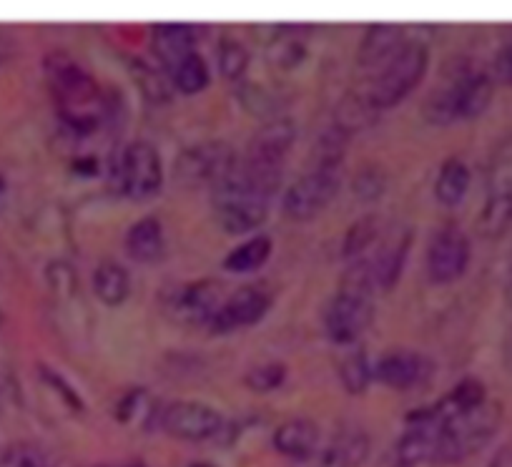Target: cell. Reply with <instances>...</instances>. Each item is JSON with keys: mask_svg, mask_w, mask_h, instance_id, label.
Returning <instances> with one entry per match:
<instances>
[{"mask_svg": "<svg viewBox=\"0 0 512 467\" xmlns=\"http://www.w3.org/2000/svg\"><path fill=\"white\" fill-rule=\"evenodd\" d=\"M43 71L63 126L73 134H93L106 121V96L96 78L66 51L48 53Z\"/></svg>", "mask_w": 512, "mask_h": 467, "instance_id": "1", "label": "cell"}, {"mask_svg": "<svg viewBox=\"0 0 512 467\" xmlns=\"http://www.w3.org/2000/svg\"><path fill=\"white\" fill-rule=\"evenodd\" d=\"M495 96V78L485 71L460 68L445 86L435 88L422 103V113L432 126H450L455 121L477 119L490 108Z\"/></svg>", "mask_w": 512, "mask_h": 467, "instance_id": "2", "label": "cell"}, {"mask_svg": "<svg viewBox=\"0 0 512 467\" xmlns=\"http://www.w3.org/2000/svg\"><path fill=\"white\" fill-rule=\"evenodd\" d=\"M502 422V405L487 397L482 405L447 422L437 435L435 462H460L480 452L495 437Z\"/></svg>", "mask_w": 512, "mask_h": 467, "instance_id": "3", "label": "cell"}, {"mask_svg": "<svg viewBox=\"0 0 512 467\" xmlns=\"http://www.w3.org/2000/svg\"><path fill=\"white\" fill-rule=\"evenodd\" d=\"M427 66H430V48L422 41H415V38L405 41L400 46V51L384 63L382 71L372 81V86L367 91L369 101L379 111L397 106V103L405 101L420 86L427 73Z\"/></svg>", "mask_w": 512, "mask_h": 467, "instance_id": "4", "label": "cell"}, {"mask_svg": "<svg viewBox=\"0 0 512 467\" xmlns=\"http://www.w3.org/2000/svg\"><path fill=\"white\" fill-rule=\"evenodd\" d=\"M236 164V161H234ZM269 204L272 201L251 191L239 176L234 174V166L211 186V206H214L216 224L226 234H249L267 221Z\"/></svg>", "mask_w": 512, "mask_h": 467, "instance_id": "5", "label": "cell"}, {"mask_svg": "<svg viewBox=\"0 0 512 467\" xmlns=\"http://www.w3.org/2000/svg\"><path fill=\"white\" fill-rule=\"evenodd\" d=\"M342 186V166L312 164L282 196V214L292 221H312L322 214Z\"/></svg>", "mask_w": 512, "mask_h": 467, "instance_id": "6", "label": "cell"}, {"mask_svg": "<svg viewBox=\"0 0 512 467\" xmlns=\"http://www.w3.org/2000/svg\"><path fill=\"white\" fill-rule=\"evenodd\" d=\"M236 156L239 154L221 139H209L186 146V149L176 156L174 169H171L174 184L186 191L214 186L216 181L234 166Z\"/></svg>", "mask_w": 512, "mask_h": 467, "instance_id": "7", "label": "cell"}, {"mask_svg": "<svg viewBox=\"0 0 512 467\" xmlns=\"http://www.w3.org/2000/svg\"><path fill=\"white\" fill-rule=\"evenodd\" d=\"M113 176L121 194L128 199H149L159 194L164 184V164L159 149L151 141L136 139L118 154L113 164Z\"/></svg>", "mask_w": 512, "mask_h": 467, "instance_id": "8", "label": "cell"}, {"mask_svg": "<svg viewBox=\"0 0 512 467\" xmlns=\"http://www.w3.org/2000/svg\"><path fill=\"white\" fill-rule=\"evenodd\" d=\"M161 427L176 440L204 442L224 432L226 420L216 407L199 400H174L161 410Z\"/></svg>", "mask_w": 512, "mask_h": 467, "instance_id": "9", "label": "cell"}, {"mask_svg": "<svg viewBox=\"0 0 512 467\" xmlns=\"http://www.w3.org/2000/svg\"><path fill=\"white\" fill-rule=\"evenodd\" d=\"M274 304V294L267 284H246L239 287L234 294L224 297L221 307L216 309L214 317L209 319L206 327L214 334L234 332V329L251 327L262 322Z\"/></svg>", "mask_w": 512, "mask_h": 467, "instance_id": "10", "label": "cell"}, {"mask_svg": "<svg viewBox=\"0 0 512 467\" xmlns=\"http://www.w3.org/2000/svg\"><path fill=\"white\" fill-rule=\"evenodd\" d=\"M470 239L455 224H445L432 234L427 244V274L435 284H450L465 274L470 264Z\"/></svg>", "mask_w": 512, "mask_h": 467, "instance_id": "11", "label": "cell"}, {"mask_svg": "<svg viewBox=\"0 0 512 467\" xmlns=\"http://www.w3.org/2000/svg\"><path fill=\"white\" fill-rule=\"evenodd\" d=\"M374 304L372 297L349 294L337 289L324 309V329L334 344H354L372 324Z\"/></svg>", "mask_w": 512, "mask_h": 467, "instance_id": "12", "label": "cell"}, {"mask_svg": "<svg viewBox=\"0 0 512 467\" xmlns=\"http://www.w3.org/2000/svg\"><path fill=\"white\" fill-rule=\"evenodd\" d=\"M435 372V362L422 352L412 349H395L379 357L377 365L372 367V377L392 390H412V387L425 385Z\"/></svg>", "mask_w": 512, "mask_h": 467, "instance_id": "13", "label": "cell"}, {"mask_svg": "<svg viewBox=\"0 0 512 467\" xmlns=\"http://www.w3.org/2000/svg\"><path fill=\"white\" fill-rule=\"evenodd\" d=\"M224 284L219 279H199L176 289L169 297V312L184 324H209L221 307Z\"/></svg>", "mask_w": 512, "mask_h": 467, "instance_id": "14", "label": "cell"}, {"mask_svg": "<svg viewBox=\"0 0 512 467\" xmlns=\"http://www.w3.org/2000/svg\"><path fill=\"white\" fill-rule=\"evenodd\" d=\"M294 141H297V124L287 116H274L254 131L241 156L251 161H262V164L284 166V159H287Z\"/></svg>", "mask_w": 512, "mask_h": 467, "instance_id": "15", "label": "cell"}, {"mask_svg": "<svg viewBox=\"0 0 512 467\" xmlns=\"http://www.w3.org/2000/svg\"><path fill=\"white\" fill-rule=\"evenodd\" d=\"M412 247V229L410 226H402V229L392 231L390 237L384 239L382 247L377 249L369 264H372L374 284H377L379 292H390L402 277V269H405L407 257H410Z\"/></svg>", "mask_w": 512, "mask_h": 467, "instance_id": "16", "label": "cell"}, {"mask_svg": "<svg viewBox=\"0 0 512 467\" xmlns=\"http://www.w3.org/2000/svg\"><path fill=\"white\" fill-rule=\"evenodd\" d=\"M151 51L164 71H174L196 51V28L189 23H156L151 28Z\"/></svg>", "mask_w": 512, "mask_h": 467, "instance_id": "17", "label": "cell"}, {"mask_svg": "<svg viewBox=\"0 0 512 467\" xmlns=\"http://www.w3.org/2000/svg\"><path fill=\"white\" fill-rule=\"evenodd\" d=\"M126 252L128 257L136 259L141 264H154L164 257L166 252V237H164V224L159 216H141L139 221L128 226L126 231Z\"/></svg>", "mask_w": 512, "mask_h": 467, "instance_id": "18", "label": "cell"}, {"mask_svg": "<svg viewBox=\"0 0 512 467\" xmlns=\"http://www.w3.org/2000/svg\"><path fill=\"white\" fill-rule=\"evenodd\" d=\"M319 435L322 432H319V425L314 420H309V417H289V420H284L274 430L272 442L277 447V452L302 462L317 452Z\"/></svg>", "mask_w": 512, "mask_h": 467, "instance_id": "19", "label": "cell"}, {"mask_svg": "<svg viewBox=\"0 0 512 467\" xmlns=\"http://www.w3.org/2000/svg\"><path fill=\"white\" fill-rule=\"evenodd\" d=\"M405 43V33L395 23H372L364 31L357 48V63L362 68H374L379 63H387L400 46Z\"/></svg>", "mask_w": 512, "mask_h": 467, "instance_id": "20", "label": "cell"}, {"mask_svg": "<svg viewBox=\"0 0 512 467\" xmlns=\"http://www.w3.org/2000/svg\"><path fill=\"white\" fill-rule=\"evenodd\" d=\"M379 108L369 101L367 91H349L339 98L337 108H334V124L342 134L352 136L359 131L369 129L379 121Z\"/></svg>", "mask_w": 512, "mask_h": 467, "instance_id": "21", "label": "cell"}, {"mask_svg": "<svg viewBox=\"0 0 512 467\" xmlns=\"http://www.w3.org/2000/svg\"><path fill=\"white\" fill-rule=\"evenodd\" d=\"M93 292L106 307H118L131 294V274L116 259H101L93 269Z\"/></svg>", "mask_w": 512, "mask_h": 467, "instance_id": "22", "label": "cell"}, {"mask_svg": "<svg viewBox=\"0 0 512 467\" xmlns=\"http://www.w3.org/2000/svg\"><path fill=\"white\" fill-rule=\"evenodd\" d=\"M307 26H282L267 46V61L279 71H292L307 58Z\"/></svg>", "mask_w": 512, "mask_h": 467, "instance_id": "23", "label": "cell"}, {"mask_svg": "<svg viewBox=\"0 0 512 467\" xmlns=\"http://www.w3.org/2000/svg\"><path fill=\"white\" fill-rule=\"evenodd\" d=\"M470 179V166L460 156H450V159L442 161L440 171H437L435 199L442 206H457L470 189Z\"/></svg>", "mask_w": 512, "mask_h": 467, "instance_id": "24", "label": "cell"}, {"mask_svg": "<svg viewBox=\"0 0 512 467\" xmlns=\"http://www.w3.org/2000/svg\"><path fill=\"white\" fill-rule=\"evenodd\" d=\"M272 247V237H267V234H254V237H249L246 242H241L239 247H234L226 254L224 269L236 274L256 272V269H262L267 264V259L272 257Z\"/></svg>", "mask_w": 512, "mask_h": 467, "instance_id": "25", "label": "cell"}, {"mask_svg": "<svg viewBox=\"0 0 512 467\" xmlns=\"http://www.w3.org/2000/svg\"><path fill=\"white\" fill-rule=\"evenodd\" d=\"M512 226V191H495L477 216V231L487 239H500Z\"/></svg>", "mask_w": 512, "mask_h": 467, "instance_id": "26", "label": "cell"}, {"mask_svg": "<svg viewBox=\"0 0 512 467\" xmlns=\"http://www.w3.org/2000/svg\"><path fill=\"white\" fill-rule=\"evenodd\" d=\"M337 375H339V382H342V387L349 392V395H364L369 382L374 380L367 352H364L362 347L344 352L337 362Z\"/></svg>", "mask_w": 512, "mask_h": 467, "instance_id": "27", "label": "cell"}, {"mask_svg": "<svg viewBox=\"0 0 512 467\" xmlns=\"http://www.w3.org/2000/svg\"><path fill=\"white\" fill-rule=\"evenodd\" d=\"M169 76H171V86H174L179 93H184V96L201 93L211 81L209 66H206L204 56L196 51L191 53V56H186L184 61L169 73Z\"/></svg>", "mask_w": 512, "mask_h": 467, "instance_id": "28", "label": "cell"}, {"mask_svg": "<svg viewBox=\"0 0 512 467\" xmlns=\"http://www.w3.org/2000/svg\"><path fill=\"white\" fill-rule=\"evenodd\" d=\"M379 234V219L374 214L359 216L357 221L347 226L342 239V257L359 259L374 244Z\"/></svg>", "mask_w": 512, "mask_h": 467, "instance_id": "29", "label": "cell"}, {"mask_svg": "<svg viewBox=\"0 0 512 467\" xmlns=\"http://www.w3.org/2000/svg\"><path fill=\"white\" fill-rule=\"evenodd\" d=\"M216 61H219L221 78H226V81L231 83H241L246 71H249L251 56L241 41H236V38H221L219 58H216Z\"/></svg>", "mask_w": 512, "mask_h": 467, "instance_id": "30", "label": "cell"}, {"mask_svg": "<svg viewBox=\"0 0 512 467\" xmlns=\"http://www.w3.org/2000/svg\"><path fill=\"white\" fill-rule=\"evenodd\" d=\"M131 71H134V81H136V86L141 88V93H144L146 101H151V103L169 101L171 81L159 71V68H154L151 63L136 58V61L131 63Z\"/></svg>", "mask_w": 512, "mask_h": 467, "instance_id": "31", "label": "cell"}, {"mask_svg": "<svg viewBox=\"0 0 512 467\" xmlns=\"http://www.w3.org/2000/svg\"><path fill=\"white\" fill-rule=\"evenodd\" d=\"M236 98H239L244 111L251 113V116H262V119L267 121L277 116V98H274L267 88L259 86V83L241 81L239 86H236Z\"/></svg>", "mask_w": 512, "mask_h": 467, "instance_id": "32", "label": "cell"}, {"mask_svg": "<svg viewBox=\"0 0 512 467\" xmlns=\"http://www.w3.org/2000/svg\"><path fill=\"white\" fill-rule=\"evenodd\" d=\"M352 191L359 201H377L382 199L387 191V174L382 166L377 164H364L362 169L354 174Z\"/></svg>", "mask_w": 512, "mask_h": 467, "instance_id": "33", "label": "cell"}, {"mask_svg": "<svg viewBox=\"0 0 512 467\" xmlns=\"http://www.w3.org/2000/svg\"><path fill=\"white\" fill-rule=\"evenodd\" d=\"M0 467H51V460L33 442H13L0 452Z\"/></svg>", "mask_w": 512, "mask_h": 467, "instance_id": "34", "label": "cell"}, {"mask_svg": "<svg viewBox=\"0 0 512 467\" xmlns=\"http://www.w3.org/2000/svg\"><path fill=\"white\" fill-rule=\"evenodd\" d=\"M284 380H287L284 362H264V365L251 367L244 375V385L254 392H272L282 387Z\"/></svg>", "mask_w": 512, "mask_h": 467, "instance_id": "35", "label": "cell"}, {"mask_svg": "<svg viewBox=\"0 0 512 467\" xmlns=\"http://www.w3.org/2000/svg\"><path fill=\"white\" fill-rule=\"evenodd\" d=\"M342 450V455L347 457L349 467H359L364 460H367V452H369V437L364 435L362 430H347L332 442Z\"/></svg>", "mask_w": 512, "mask_h": 467, "instance_id": "36", "label": "cell"}, {"mask_svg": "<svg viewBox=\"0 0 512 467\" xmlns=\"http://www.w3.org/2000/svg\"><path fill=\"white\" fill-rule=\"evenodd\" d=\"M38 370H41L43 382H46V385L51 387V390H56V395H61V400L66 402V405L71 407V410H76V412L86 410V405H83V397L78 395L76 387H73L71 382H68L66 377L61 375V372H56V370H53V367H46V365H41V367H38Z\"/></svg>", "mask_w": 512, "mask_h": 467, "instance_id": "37", "label": "cell"}, {"mask_svg": "<svg viewBox=\"0 0 512 467\" xmlns=\"http://www.w3.org/2000/svg\"><path fill=\"white\" fill-rule=\"evenodd\" d=\"M48 282H51L53 292L63 294V297H71L73 292H76V272H73V267L68 262H51L48 264Z\"/></svg>", "mask_w": 512, "mask_h": 467, "instance_id": "38", "label": "cell"}, {"mask_svg": "<svg viewBox=\"0 0 512 467\" xmlns=\"http://www.w3.org/2000/svg\"><path fill=\"white\" fill-rule=\"evenodd\" d=\"M146 400V390L144 387H139V390H128L126 395H121V400L116 402V420L118 422H131L136 417V412L141 410V405H144Z\"/></svg>", "mask_w": 512, "mask_h": 467, "instance_id": "39", "label": "cell"}, {"mask_svg": "<svg viewBox=\"0 0 512 467\" xmlns=\"http://www.w3.org/2000/svg\"><path fill=\"white\" fill-rule=\"evenodd\" d=\"M299 467H349V462L337 445H329L324 450H317L314 455H309L307 460H302Z\"/></svg>", "mask_w": 512, "mask_h": 467, "instance_id": "40", "label": "cell"}, {"mask_svg": "<svg viewBox=\"0 0 512 467\" xmlns=\"http://www.w3.org/2000/svg\"><path fill=\"white\" fill-rule=\"evenodd\" d=\"M492 71H495L497 81L502 83H510L512 86V41L507 43L505 48H500V53L495 56V66H492Z\"/></svg>", "mask_w": 512, "mask_h": 467, "instance_id": "41", "label": "cell"}, {"mask_svg": "<svg viewBox=\"0 0 512 467\" xmlns=\"http://www.w3.org/2000/svg\"><path fill=\"white\" fill-rule=\"evenodd\" d=\"M502 365L512 372V327L507 329L505 344H502Z\"/></svg>", "mask_w": 512, "mask_h": 467, "instance_id": "42", "label": "cell"}, {"mask_svg": "<svg viewBox=\"0 0 512 467\" xmlns=\"http://www.w3.org/2000/svg\"><path fill=\"white\" fill-rule=\"evenodd\" d=\"M76 169L83 171V176H93V174H96L98 164H96V159H78Z\"/></svg>", "mask_w": 512, "mask_h": 467, "instance_id": "43", "label": "cell"}, {"mask_svg": "<svg viewBox=\"0 0 512 467\" xmlns=\"http://www.w3.org/2000/svg\"><path fill=\"white\" fill-rule=\"evenodd\" d=\"M505 302L512 307V257L507 264V277H505Z\"/></svg>", "mask_w": 512, "mask_h": 467, "instance_id": "44", "label": "cell"}, {"mask_svg": "<svg viewBox=\"0 0 512 467\" xmlns=\"http://www.w3.org/2000/svg\"><path fill=\"white\" fill-rule=\"evenodd\" d=\"M118 467H149V465H146L144 460H128V462H123V465H118Z\"/></svg>", "mask_w": 512, "mask_h": 467, "instance_id": "45", "label": "cell"}, {"mask_svg": "<svg viewBox=\"0 0 512 467\" xmlns=\"http://www.w3.org/2000/svg\"><path fill=\"white\" fill-rule=\"evenodd\" d=\"M189 467H216V465H211V462H191Z\"/></svg>", "mask_w": 512, "mask_h": 467, "instance_id": "46", "label": "cell"}, {"mask_svg": "<svg viewBox=\"0 0 512 467\" xmlns=\"http://www.w3.org/2000/svg\"><path fill=\"white\" fill-rule=\"evenodd\" d=\"M392 467H417V465H410V462H402V460H397L395 465H392Z\"/></svg>", "mask_w": 512, "mask_h": 467, "instance_id": "47", "label": "cell"}, {"mask_svg": "<svg viewBox=\"0 0 512 467\" xmlns=\"http://www.w3.org/2000/svg\"><path fill=\"white\" fill-rule=\"evenodd\" d=\"M3 189H6V181L0 179V194H3Z\"/></svg>", "mask_w": 512, "mask_h": 467, "instance_id": "48", "label": "cell"}]
</instances>
